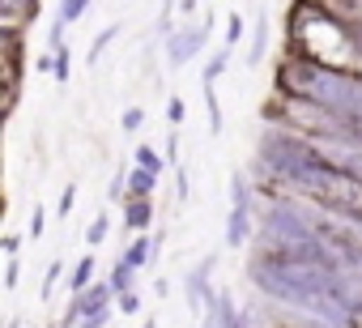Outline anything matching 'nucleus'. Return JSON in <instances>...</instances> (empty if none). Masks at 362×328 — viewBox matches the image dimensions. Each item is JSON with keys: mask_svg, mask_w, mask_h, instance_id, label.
<instances>
[{"mask_svg": "<svg viewBox=\"0 0 362 328\" xmlns=\"http://www.w3.org/2000/svg\"><path fill=\"white\" fill-rule=\"evenodd\" d=\"M214 264H218V256H205L197 269H188V277H184V286H188V307L201 315H209L214 307H218V298L222 294H214V286H209V273H214Z\"/></svg>", "mask_w": 362, "mask_h": 328, "instance_id": "nucleus-4", "label": "nucleus"}, {"mask_svg": "<svg viewBox=\"0 0 362 328\" xmlns=\"http://www.w3.org/2000/svg\"><path fill=\"white\" fill-rule=\"evenodd\" d=\"M94 256H81L77 264H73V277H69V290H73V298H81L86 290H94Z\"/></svg>", "mask_w": 362, "mask_h": 328, "instance_id": "nucleus-6", "label": "nucleus"}, {"mask_svg": "<svg viewBox=\"0 0 362 328\" xmlns=\"http://www.w3.org/2000/svg\"><path fill=\"white\" fill-rule=\"evenodd\" d=\"M349 324H354V328H362V311H354V315H349Z\"/></svg>", "mask_w": 362, "mask_h": 328, "instance_id": "nucleus-29", "label": "nucleus"}, {"mask_svg": "<svg viewBox=\"0 0 362 328\" xmlns=\"http://www.w3.org/2000/svg\"><path fill=\"white\" fill-rule=\"evenodd\" d=\"M136 167H141V171H149V175H158V171H162V158H158L149 145H136Z\"/></svg>", "mask_w": 362, "mask_h": 328, "instance_id": "nucleus-13", "label": "nucleus"}, {"mask_svg": "<svg viewBox=\"0 0 362 328\" xmlns=\"http://www.w3.org/2000/svg\"><path fill=\"white\" fill-rule=\"evenodd\" d=\"M166 119H170V124H184V102H179V98L166 102Z\"/></svg>", "mask_w": 362, "mask_h": 328, "instance_id": "nucleus-26", "label": "nucleus"}, {"mask_svg": "<svg viewBox=\"0 0 362 328\" xmlns=\"http://www.w3.org/2000/svg\"><path fill=\"white\" fill-rule=\"evenodd\" d=\"M141 328H153V320H145V324H141Z\"/></svg>", "mask_w": 362, "mask_h": 328, "instance_id": "nucleus-30", "label": "nucleus"}, {"mask_svg": "<svg viewBox=\"0 0 362 328\" xmlns=\"http://www.w3.org/2000/svg\"><path fill=\"white\" fill-rule=\"evenodd\" d=\"M141 124H145V111H141V107H128V111L119 115V128H124V132H141Z\"/></svg>", "mask_w": 362, "mask_h": 328, "instance_id": "nucleus-17", "label": "nucleus"}, {"mask_svg": "<svg viewBox=\"0 0 362 328\" xmlns=\"http://www.w3.org/2000/svg\"><path fill=\"white\" fill-rule=\"evenodd\" d=\"M107 235H111V218H107V213H98V218L90 222V230H86V243H90V247H98Z\"/></svg>", "mask_w": 362, "mask_h": 328, "instance_id": "nucleus-12", "label": "nucleus"}, {"mask_svg": "<svg viewBox=\"0 0 362 328\" xmlns=\"http://www.w3.org/2000/svg\"><path fill=\"white\" fill-rule=\"evenodd\" d=\"M60 269H64L60 260H56V264H47V277H43V298H52V290H56V281H60Z\"/></svg>", "mask_w": 362, "mask_h": 328, "instance_id": "nucleus-23", "label": "nucleus"}, {"mask_svg": "<svg viewBox=\"0 0 362 328\" xmlns=\"http://www.w3.org/2000/svg\"><path fill=\"white\" fill-rule=\"evenodd\" d=\"M132 273H136V269H128V264L119 260V264H115V273H111V290H115V294H128V286H132Z\"/></svg>", "mask_w": 362, "mask_h": 328, "instance_id": "nucleus-15", "label": "nucleus"}, {"mask_svg": "<svg viewBox=\"0 0 362 328\" xmlns=\"http://www.w3.org/2000/svg\"><path fill=\"white\" fill-rule=\"evenodd\" d=\"M201 90H205V107H209V128L222 132V107H218V94H214V86H201Z\"/></svg>", "mask_w": 362, "mask_h": 328, "instance_id": "nucleus-14", "label": "nucleus"}, {"mask_svg": "<svg viewBox=\"0 0 362 328\" xmlns=\"http://www.w3.org/2000/svg\"><path fill=\"white\" fill-rule=\"evenodd\" d=\"M205 43H209V18H205V26L170 30V39H166V64H170V69H184L188 60H197V56L205 52Z\"/></svg>", "mask_w": 362, "mask_h": 328, "instance_id": "nucleus-3", "label": "nucleus"}, {"mask_svg": "<svg viewBox=\"0 0 362 328\" xmlns=\"http://www.w3.org/2000/svg\"><path fill=\"white\" fill-rule=\"evenodd\" d=\"M43 226H47V213L35 205V213H30V230H26V235H30V239H43Z\"/></svg>", "mask_w": 362, "mask_h": 328, "instance_id": "nucleus-22", "label": "nucleus"}, {"mask_svg": "<svg viewBox=\"0 0 362 328\" xmlns=\"http://www.w3.org/2000/svg\"><path fill=\"white\" fill-rule=\"evenodd\" d=\"M239 328H264V324H260L252 311H239Z\"/></svg>", "mask_w": 362, "mask_h": 328, "instance_id": "nucleus-27", "label": "nucleus"}, {"mask_svg": "<svg viewBox=\"0 0 362 328\" xmlns=\"http://www.w3.org/2000/svg\"><path fill=\"white\" fill-rule=\"evenodd\" d=\"M239 39H243V18L230 13V18H226V47H239Z\"/></svg>", "mask_w": 362, "mask_h": 328, "instance_id": "nucleus-18", "label": "nucleus"}, {"mask_svg": "<svg viewBox=\"0 0 362 328\" xmlns=\"http://www.w3.org/2000/svg\"><path fill=\"white\" fill-rule=\"evenodd\" d=\"M73 205H77V188H73V184H69V188H64V192H60V213H64V218H69V213H73Z\"/></svg>", "mask_w": 362, "mask_h": 328, "instance_id": "nucleus-24", "label": "nucleus"}, {"mask_svg": "<svg viewBox=\"0 0 362 328\" xmlns=\"http://www.w3.org/2000/svg\"><path fill=\"white\" fill-rule=\"evenodd\" d=\"M252 239V188L247 175H230V213H226V247H243Z\"/></svg>", "mask_w": 362, "mask_h": 328, "instance_id": "nucleus-2", "label": "nucleus"}, {"mask_svg": "<svg viewBox=\"0 0 362 328\" xmlns=\"http://www.w3.org/2000/svg\"><path fill=\"white\" fill-rule=\"evenodd\" d=\"M18 281H22V264H18V256H9V269H5V286L13 290Z\"/></svg>", "mask_w": 362, "mask_h": 328, "instance_id": "nucleus-25", "label": "nucleus"}, {"mask_svg": "<svg viewBox=\"0 0 362 328\" xmlns=\"http://www.w3.org/2000/svg\"><path fill=\"white\" fill-rule=\"evenodd\" d=\"M260 158L269 162V171L290 180L294 188H303L315 205H324L328 213H362V180L337 171L328 158H320V149L311 141H290V136H264L260 141Z\"/></svg>", "mask_w": 362, "mask_h": 328, "instance_id": "nucleus-1", "label": "nucleus"}, {"mask_svg": "<svg viewBox=\"0 0 362 328\" xmlns=\"http://www.w3.org/2000/svg\"><path fill=\"white\" fill-rule=\"evenodd\" d=\"M115 307H119L124 315H136V311H141V294H136V290H128V294H119V298H115Z\"/></svg>", "mask_w": 362, "mask_h": 328, "instance_id": "nucleus-20", "label": "nucleus"}, {"mask_svg": "<svg viewBox=\"0 0 362 328\" xmlns=\"http://www.w3.org/2000/svg\"><path fill=\"white\" fill-rule=\"evenodd\" d=\"M149 252H153V243H149V239H136V243L124 252V264H128V269H141V264L149 260Z\"/></svg>", "mask_w": 362, "mask_h": 328, "instance_id": "nucleus-11", "label": "nucleus"}, {"mask_svg": "<svg viewBox=\"0 0 362 328\" xmlns=\"http://www.w3.org/2000/svg\"><path fill=\"white\" fill-rule=\"evenodd\" d=\"M226 64H230V52H214L209 64H205V73H201V86H214V81L226 73Z\"/></svg>", "mask_w": 362, "mask_h": 328, "instance_id": "nucleus-9", "label": "nucleus"}, {"mask_svg": "<svg viewBox=\"0 0 362 328\" xmlns=\"http://www.w3.org/2000/svg\"><path fill=\"white\" fill-rule=\"evenodd\" d=\"M115 30H119V26H107V30H103V35H98V39H94V43H90V64H94V60H98V56H103V47H107V43H111V39H115Z\"/></svg>", "mask_w": 362, "mask_h": 328, "instance_id": "nucleus-19", "label": "nucleus"}, {"mask_svg": "<svg viewBox=\"0 0 362 328\" xmlns=\"http://www.w3.org/2000/svg\"><path fill=\"white\" fill-rule=\"evenodd\" d=\"M264 47H269V18L260 13V18H256V30H252V47H247V64H260V60H264Z\"/></svg>", "mask_w": 362, "mask_h": 328, "instance_id": "nucleus-8", "label": "nucleus"}, {"mask_svg": "<svg viewBox=\"0 0 362 328\" xmlns=\"http://www.w3.org/2000/svg\"><path fill=\"white\" fill-rule=\"evenodd\" d=\"M81 13H86L81 0H73V5H60V9H56V26H69V22H77Z\"/></svg>", "mask_w": 362, "mask_h": 328, "instance_id": "nucleus-16", "label": "nucleus"}, {"mask_svg": "<svg viewBox=\"0 0 362 328\" xmlns=\"http://www.w3.org/2000/svg\"><path fill=\"white\" fill-rule=\"evenodd\" d=\"M153 184H158V175H149V171H141V167H136V171L128 175V188H132V197H145V201H149Z\"/></svg>", "mask_w": 362, "mask_h": 328, "instance_id": "nucleus-10", "label": "nucleus"}, {"mask_svg": "<svg viewBox=\"0 0 362 328\" xmlns=\"http://www.w3.org/2000/svg\"><path fill=\"white\" fill-rule=\"evenodd\" d=\"M18 247H22V239H18V235H9V239H5V252H9V256H18Z\"/></svg>", "mask_w": 362, "mask_h": 328, "instance_id": "nucleus-28", "label": "nucleus"}, {"mask_svg": "<svg viewBox=\"0 0 362 328\" xmlns=\"http://www.w3.org/2000/svg\"><path fill=\"white\" fill-rule=\"evenodd\" d=\"M111 298H115L111 281H103V286L86 290L81 298H73V307H69V315H64V328H69V324H77V320L86 324V320H94V315H107V311H111V307H107Z\"/></svg>", "mask_w": 362, "mask_h": 328, "instance_id": "nucleus-5", "label": "nucleus"}, {"mask_svg": "<svg viewBox=\"0 0 362 328\" xmlns=\"http://www.w3.org/2000/svg\"><path fill=\"white\" fill-rule=\"evenodd\" d=\"M149 218H153L149 201H145V197H128V205H124V222H128V230H145Z\"/></svg>", "mask_w": 362, "mask_h": 328, "instance_id": "nucleus-7", "label": "nucleus"}, {"mask_svg": "<svg viewBox=\"0 0 362 328\" xmlns=\"http://www.w3.org/2000/svg\"><path fill=\"white\" fill-rule=\"evenodd\" d=\"M69 69H73V56H69V47H64V52H56V69H52V73H56L60 81H69Z\"/></svg>", "mask_w": 362, "mask_h": 328, "instance_id": "nucleus-21", "label": "nucleus"}]
</instances>
